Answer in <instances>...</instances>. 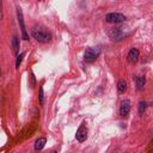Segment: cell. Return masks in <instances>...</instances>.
<instances>
[{"label":"cell","instance_id":"6da1fadb","mask_svg":"<svg viewBox=\"0 0 153 153\" xmlns=\"http://www.w3.org/2000/svg\"><path fill=\"white\" fill-rule=\"evenodd\" d=\"M32 37L39 43H48L51 41V33L43 26H33L31 29Z\"/></svg>","mask_w":153,"mask_h":153},{"label":"cell","instance_id":"7a4b0ae2","mask_svg":"<svg viewBox=\"0 0 153 153\" xmlns=\"http://www.w3.org/2000/svg\"><path fill=\"white\" fill-rule=\"evenodd\" d=\"M99 54H100L99 47H88V48H86V50L84 53V60H85V62L91 63L98 59Z\"/></svg>","mask_w":153,"mask_h":153},{"label":"cell","instance_id":"3957f363","mask_svg":"<svg viewBox=\"0 0 153 153\" xmlns=\"http://www.w3.org/2000/svg\"><path fill=\"white\" fill-rule=\"evenodd\" d=\"M126 16L122 14V13H118V12H111V13H108L105 16V22L108 23H112V24H120V23H123L126 22Z\"/></svg>","mask_w":153,"mask_h":153},{"label":"cell","instance_id":"277c9868","mask_svg":"<svg viewBox=\"0 0 153 153\" xmlns=\"http://www.w3.org/2000/svg\"><path fill=\"white\" fill-rule=\"evenodd\" d=\"M108 36L115 41V42H118V41H122L127 35L123 32V30L121 27H111L108 30Z\"/></svg>","mask_w":153,"mask_h":153},{"label":"cell","instance_id":"5b68a950","mask_svg":"<svg viewBox=\"0 0 153 153\" xmlns=\"http://www.w3.org/2000/svg\"><path fill=\"white\" fill-rule=\"evenodd\" d=\"M17 18H18V23H19V26H20V30H22V37L24 41H27L29 39V33L25 29V23H24V17H23V12L19 7H17Z\"/></svg>","mask_w":153,"mask_h":153},{"label":"cell","instance_id":"8992f818","mask_svg":"<svg viewBox=\"0 0 153 153\" xmlns=\"http://www.w3.org/2000/svg\"><path fill=\"white\" fill-rule=\"evenodd\" d=\"M75 139L79 142H84L87 139V127H86V122L85 121L79 126V128H78V130L75 133Z\"/></svg>","mask_w":153,"mask_h":153},{"label":"cell","instance_id":"52a82bcc","mask_svg":"<svg viewBox=\"0 0 153 153\" xmlns=\"http://www.w3.org/2000/svg\"><path fill=\"white\" fill-rule=\"evenodd\" d=\"M129 111H130V100L129 99L122 100L120 105V115L122 117H127L129 115Z\"/></svg>","mask_w":153,"mask_h":153},{"label":"cell","instance_id":"ba28073f","mask_svg":"<svg viewBox=\"0 0 153 153\" xmlns=\"http://www.w3.org/2000/svg\"><path fill=\"white\" fill-rule=\"evenodd\" d=\"M139 55H140L139 49H137V48H131V49L129 50L128 55H127L128 62H129V63H136L137 60H139Z\"/></svg>","mask_w":153,"mask_h":153},{"label":"cell","instance_id":"9c48e42d","mask_svg":"<svg viewBox=\"0 0 153 153\" xmlns=\"http://www.w3.org/2000/svg\"><path fill=\"white\" fill-rule=\"evenodd\" d=\"M11 45H12V50H13V53L16 54V55H18L19 54V38H18V36H13L12 37V39H11Z\"/></svg>","mask_w":153,"mask_h":153},{"label":"cell","instance_id":"30bf717a","mask_svg":"<svg viewBox=\"0 0 153 153\" xmlns=\"http://www.w3.org/2000/svg\"><path fill=\"white\" fill-rule=\"evenodd\" d=\"M45 142H47V139L45 137H38L36 141H35V149L36 151H41L44 146H45Z\"/></svg>","mask_w":153,"mask_h":153},{"label":"cell","instance_id":"8fae6325","mask_svg":"<svg viewBox=\"0 0 153 153\" xmlns=\"http://www.w3.org/2000/svg\"><path fill=\"white\" fill-rule=\"evenodd\" d=\"M136 90H139V91H141L142 88H143V86H145V84H146V78L143 76V75H140V76H137L136 78Z\"/></svg>","mask_w":153,"mask_h":153},{"label":"cell","instance_id":"7c38bea8","mask_svg":"<svg viewBox=\"0 0 153 153\" xmlns=\"http://www.w3.org/2000/svg\"><path fill=\"white\" fill-rule=\"evenodd\" d=\"M117 90H118L120 93H124L127 91V82H126V80H123V79L118 80V82H117Z\"/></svg>","mask_w":153,"mask_h":153},{"label":"cell","instance_id":"4fadbf2b","mask_svg":"<svg viewBox=\"0 0 153 153\" xmlns=\"http://www.w3.org/2000/svg\"><path fill=\"white\" fill-rule=\"evenodd\" d=\"M38 103H39V105L44 104V92H43L42 86H39V91H38Z\"/></svg>","mask_w":153,"mask_h":153},{"label":"cell","instance_id":"5bb4252c","mask_svg":"<svg viewBox=\"0 0 153 153\" xmlns=\"http://www.w3.org/2000/svg\"><path fill=\"white\" fill-rule=\"evenodd\" d=\"M146 108H147V103H146L145 100H141V102L139 103V106H137V110H139V114H140V115H142V114L145 112V110H146Z\"/></svg>","mask_w":153,"mask_h":153},{"label":"cell","instance_id":"9a60e30c","mask_svg":"<svg viewBox=\"0 0 153 153\" xmlns=\"http://www.w3.org/2000/svg\"><path fill=\"white\" fill-rule=\"evenodd\" d=\"M25 56V51H23V53H20V54H18L17 55V60H16V68H19V66H20V63H22V61H23V57Z\"/></svg>","mask_w":153,"mask_h":153},{"label":"cell","instance_id":"2e32d148","mask_svg":"<svg viewBox=\"0 0 153 153\" xmlns=\"http://www.w3.org/2000/svg\"><path fill=\"white\" fill-rule=\"evenodd\" d=\"M30 79H31V82H30V87H33V86H35V84H36V79H35V75H33V73H31V74H30Z\"/></svg>","mask_w":153,"mask_h":153},{"label":"cell","instance_id":"e0dca14e","mask_svg":"<svg viewBox=\"0 0 153 153\" xmlns=\"http://www.w3.org/2000/svg\"><path fill=\"white\" fill-rule=\"evenodd\" d=\"M4 17V12H2V0H0V20Z\"/></svg>","mask_w":153,"mask_h":153},{"label":"cell","instance_id":"ac0fdd59","mask_svg":"<svg viewBox=\"0 0 153 153\" xmlns=\"http://www.w3.org/2000/svg\"><path fill=\"white\" fill-rule=\"evenodd\" d=\"M0 75H1V68H0Z\"/></svg>","mask_w":153,"mask_h":153}]
</instances>
